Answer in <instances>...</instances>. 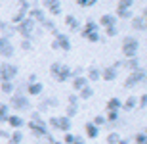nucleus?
Here are the masks:
<instances>
[{
	"label": "nucleus",
	"mask_w": 147,
	"mask_h": 144,
	"mask_svg": "<svg viewBox=\"0 0 147 144\" xmlns=\"http://www.w3.org/2000/svg\"><path fill=\"white\" fill-rule=\"evenodd\" d=\"M76 96H78V100H90V98L94 96V89L88 85V87H84V89H82Z\"/></svg>",
	"instance_id": "obj_26"
},
{
	"label": "nucleus",
	"mask_w": 147,
	"mask_h": 144,
	"mask_svg": "<svg viewBox=\"0 0 147 144\" xmlns=\"http://www.w3.org/2000/svg\"><path fill=\"white\" fill-rule=\"evenodd\" d=\"M122 139L119 134V131H111L109 134H107V144H119V140Z\"/></svg>",
	"instance_id": "obj_32"
},
{
	"label": "nucleus",
	"mask_w": 147,
	"mask_h": 144,
	"mask_svg": "<svg viewBox=\"0 0 147 144\" xmlns=\"http://www.w3.org/2000/svg\"><path fill=\"white\" fill-rule=\"evenodd\" d=\"M122 67H128L130 71H138V69H142V66H140V60L136 58H128L126 61H122Z\"/></svg>",
	"instance_id": "obj_23"
},
{
	"label": "nucleus",
	"mask_w": 147,
	"mask_h": 144,
	"mask_svg": "<svg viewBox=\"0 0 147 144\" xmlns=\"http://www.w3.org/2000/svg\"><path fill=\"white\" fill-rule=\"evenodd\" d=\"M84 87H88V79H86V75H80V77H73V90L80 92Z\"/></svg>",
	"instance_id": "obj_16"
},
{
	"label": "nucleus",
	"mask_w": 147,
	"mask_h": 144,
	"mask_svg": "<svg viewBox=\"0 0 147 144\" xmlns=\"http://www.w3.org/2000/svg\"><path fill=\"white\" fill-rule=\"evenodd\" d=\"M86 79H88V81H99V79H101V69L96 67V66H90V67H88Z\"/></svg>",
	"instance_id": "obj_22"
},
{
	"label": "nucleus",
	"mask_w": 147,
	"mask_h": 144,
	"mask_svg": "<svg viewBox=\"0 0 147 144\" xmlns=\"http://www.w3.org/2000/svg\"><path fill=\"white\" fill-rule=\"evenodd\" d=\"M8 123H10V127L16 129V131H19L21 127H25V119H23L21 115H10L8 117Z\"/></svg>",
	"instance_id": "obj_17"
},
{
	"label": "nucleus",
	"mask_w": 147,
	"mask_h": 144,
	"mask_svg": "<svg viewBox=\"0 0 147 144\" xmlns=\"http://www.w3.org/2000/svg\"><path fill=\"white\" fill-rule=\"evenodd\" d=\"M82 73H84V67H75L73 69V77H80Z\"/></svg>",
	"instance_id": "obj_50"
},
{
	"label": "nucleus",
	"mask_w": 147,
	"mask_h": 144,
	"mask_svg": "<svg viewBox=\"0 0 147 144\" xmlns=\"http://www.w3.org/2000/svg\"><path fill=\"white\" fill-rule=\"evenodd\" d=\"M119 144H130V140H128V139H120Z\"/></svg>",
	"instance_id": "obj_56"
},
{
	"label": "nucleus",
	"mask_w": 147,
	"mask_h": 144,
	"mask_svg": "<svg viewBox=\"0 0 147 144\" xmlns=\"http://www.w3.org/2000/svg\"><path fill=\"white\" fill-rule=\"evenodd\" d=\"M25 90H27V96H40L44 90V85L40 83V81H36V83H27V87H25Z\"/></svg>",
	"instance_id": "obj_12"
},
{
	"label": "nucleus",
	"mask_w": 147,
	"mask_h": 144,
	"mask_svg": "<svg viewBox=\"0 0 147 144\" xmlns=\"http://www.w3.org/2000/svg\"><path fill=\"white\" fill-rule=\"evenodd\" d=\"M122 108L124 110H134V108H138V98L136 96H130V98H126V102H122Z\"/></svg>",
	"instance_id": "obj_28"
},
{
	"label": "nucleus",
	"mask_w": 147,
	"mask_h": 144,
	"mask_svg": "<svg viewBox=\"0 0 147 144\" xmlns=\"http://www.w3.org/2000/svg\"><path fill=\"white\" fill-rule=\"evenodd\" d=\"M67 102H69V106H78V96L76 94H69V98H67Z\"/></svg>",
	"instance_id": "obj_45"
},
{
	"label": "nucleus",
	"mask_w": 147,
	"mask_h": 144,
	"mask_svg": "<svg viewBox=\"0 0 147 144\" xmlns=\"http://www.w3.org/2000/svg\"><path fill=\"white\" fill-rule=\"evenodd\" d=\"M84 131H86L88 139H98V136H99V127H96L92 121H88L86 125H84Z\"/></svg>",
	"instance_id": "obj_21"
},
{
	"label": "nucleus",
	"mask_w": 147,
	"mask_h": 144,
	"mask_svg": "<svg viewBox=\"0 0 147 144\" xmlns=\"http://www.w3.org/2000/svg\"><path fill=\"white\" fill-rule=\"evenodd\" d=\"M42 104L46 106V108H55V106H59V100L55 98V96H50V98H46V100H42Z\"/></svg>",
	"instance_id": "obj_33"
},
{
	"label": "nucleus",
	"mask_w": 147,
	"mask_h": 144,
	"mask_svg": "<svg viewBox=\"0 0 147 144\" xmlns=\"http://www.w3.org/2000/svg\"><path fill=\"white\" fill-rule=\"evenodd\" d=\"M65 25L71 29V31H78V29H80V21H78V17L73 16V14H67V16H65Z\"/></svg>",
	"instance_id": "obj_15"
},
{
	"label": "nucleus",
	"mask_w": 147,
	"mask_h": 144,
	"mask_svg": "<svg viewBox=\"0 0 147 144\" xmlns=\"http://www.w3.org/2000/svg\"><path fill=\"white\" fill-rule=\"evenodd\" d=\"M92 123L96 125V127H101V125H105V123H107V119H105V115H96Z\"/></svg>",
	"instance_id": "obj_42"
},
{
	"label": "nucleus",
	"mask_w": 147,
	"mask_h": 144,
	"mask_svg": "<svg viewBox=\"0 0 147 144\" xmlns=\"http://www.w3.org/2000/svg\"><path fill=\"white\" fill-rule=\"evenodd\" d=\"M10 106L17 111H25V110L31 108V100L27 98L25 92H13L11 98H10Z\"/></svg>",
	"instance_id": "obj_5"
},
{
	"label": "nucleus",
	"mask_w": 147,
	"mask_h": 144,
	"mask_svg": "<svg viewBox=\"0 0 147 144\" xmlns=\"http://www.w3.org/2000/svg\"><path fill=\"white\" fill-rule=\"evenodd\" d=\"M86 40H88V42H99V40H101V33H99V31H96V33L86 35Z\"/></svg>",
	"instance_id": "obj_37"
},
{
	"label": "nucleus",
	"mask_w": 147,
	"mask_h": 144,
	"mask_svg": "<svg viewBox=\"0 0 147 144\" xmlns=\"http://www.w3.org/2000/svg\"><path fill=\"white\" fill-rule=\"evenodd\" d=\"M122 110V100L113 96V98L107 100V111H120Z\"/></svg>",
	"instance_id": "obj_20"
},
{
	"label": "nucleus",
	"mask_w": 147,
	"mask_h": 144,
	"mask_svg": "<svg viewBox=\"0 0 147 144\" xmlns=\"http://www.w3.org/2000/svg\"><path fill=\"white\" fill-rule=\"evenodd\" d=\"M21 48L23 50H31V48H33V40H31V39H23L21 40Z\"/></svg>",
	"instance_id": "obj_44"
},
{
	"label": "nucleus",
	"mask_w": 147,
	"mask_h": 144,
	"mask_svg": "<svg viewBox=\"0 0 147 144\" xmlns=\"http://www.w3.org/2000/svg\"><path fill=\"white\" fill-rule=\"evenodd\" d=\"M134 8V0H119L117 2V10H132Z\"/></svg>",
	"instance_id": "obj_30"
},
{
	"label": "nucleus",
	"mask_w": 147,
	"mask_h": 144,
	"mask_svg": "<svg viewBox=\"0 0 147 144\" xmlns=\"http://www.w3.org/2000/svg\"><path fill=\"white\" fill-rule=\"evenodd\" d=\"M52 48H54V50H63V52H69V50H71V39H69V35L57 33V35H55V39L52 40Z\"/></svg>",
	"instance_id": "obj_8"
},
{
	"label": "nucleus",
	"mask_w": 147,
	"mask_h": 144,
	"mask_svg": "<svg viewBox=\"0 0 147 144\" xmlns=\"http://www.w3.org/2000/svg\"><path fill=\"white\" fill-rule=\"evenodd\" d=\"M96 31H99V25H98V21H94V19H88V21L84 23V27H82L80 35H82V39H86V35H90V33H96Z\"/></svg>",
	"instance_id": "obj_13"
},
{
	"label": "nucleus",
	"mask_w": 147,
	"mask_h": 144,
	"mask_svg": "<svg viewBox=\"0 0 147 144\" xmlns=\"http://www.w3.org/2000/svg\"><path fill=\"white\" fill-rule=\"evenodd\" d=\"M8 27H10V23H8V21H4V19H0V33L4 35L6 31H8Z\"/></svg>",
	"instance_id": "obj_48"
},
{
	"label": "nucleus",
	"mask_w": 147,
	"mask_h": 144,
	"mask_svg": "<svg viewBox=\"0 0 147 144\" xmlns=\"http://www.w3.org/2000/svg\"><path fill=\"white\" fill-rule=\"evenodd\" d=\"M13 52H16V48H13V44L10 42V44H8V46H6L4 50H2V52H0V56L8 60V58H11V56H13Z\"/></svg>",
	"instance_id": "obj_34"
},
{
	"label": "nucleus",
	"mask_w": 147,
	"mask_h": 144,
	"mask_svg": "<svg viewBox=\"0 0 147 144\" xmlns=\"http://www.w3.org/2000/svg\"><path fill=\"white\" fill-rule=\"evenodd\" d=\"M140 83H147V71L145 69H138V71H132L124 81V89H134Z\"/></svg>",
	"instance_id": "obj_7"
},
{
	"label": "nucleus",
	"mask_w": 147,
	"mask_h": 144,
	"mask_svg": "<svg viewBox=\"0 0 147 144\" xmlns=\"http://www.w3.org/2000/svg\"><path fill=\"white\" fill-rule=\"evenodd\" d=\"M76 140V134H73V133H65V136H63V140L61 142L63 144H73Z\"/></svg>",
	"instance_id": "obj_41"
},
{
	"label": "nucleus",
	"mask_w": 147,
	"mask_h": 144,
	"mask_svg": "<svg viewBox=\"0 0 147 144\" xmlns=\"http://www.w3.org/2000/svg\"><path fill=\"white\" fill-rule=\"evenodd\" d=\"M19 73V67L16 63H10V61H2L0 63V83H13V79L17 77Z\"/></svg>",
	"instance_id": "obj_3"
},
{
	"label": "nucleus",
	"mask_w": 147,
	"mask_h": 144,
	"mask_svg": "<svg viewBox=\"0 0 147 144\" xmlns=\"http://www.w3.org/2000/svg\"><path fill=\"white\" fill-rule=\"evenodd\" d=\"M44 142H46V144H52V142H55V136H54V133H48V134H46V136H44Z\"/></svg>",
	"instance_id": "obj_49"
},
{
	"label": "nucleus",
	"mask_w": 147,
	"mask_h": 144,
	"mask_svg": "<svg viewBox=\"0 0 147 144\" xmlns=\"http://www.w3.org/2000/svg\"><path fill=\"white\" fill-rule=\"evenodd\" d=\"M11 115L10 106L8 104H0V123H8V117Z\"/></svg>",
	"instance_id": "obj_25"
},
{
	"label": "nucleus",
	"mask_w": 147,
	"mask_h": 144,
	"mask_svg": "<svg viewBox=\"0 0 147 144\" xmlns=\"http://www.w3.org/2000/svg\"><path fill=\"white\" fill-rule=\"evenodd\" d=\"M16 29H17V33L21 35L23 39H31V40H33L34 31H36V23H34L31 17H25L19 25H16Z\"/></svg>",
	"instance_id": "obj_6"
},
{
	"label": "nucleus",
	"mask_w": 147,
	"mask_h": 144,
	"mask_svg": "<svg viewBox=\"0 0 147 144\" xmlns=\"http://www.w3.org/2000/svg\"><path fill=\"white\" fill-rule=\"evenodd\" d=\"M142 17H143V21H145V27H147V8H143V14H142Z\"/></svg>",
	"instance_id": "obj_54"
},
{
	"label": "nucleus",
	"mask_w": 147,
	"mask_h": 144,
	"mask_svg": "<svg viewBox=\"0 0 147 144\" xmlns=\"http://www.w3.org/2000/svg\"><path fill=\"white\" fill-rule=\"evenodd\" d=\"M46 8H48V12L52 16H59L61 14V2L59 0H48L46 2Z\"/></svg>",
	"instance_id": "obj_19"
},
{
	"label": "nucleus",
	"mask_w": 147,
	"mask_h": 144,
	"mask_svg": "<svg viewBox=\"0 0 147 144\" xmlns=\"http://www.w3.org/2000/svg\"><path fill=\"white\" fill-rule=\"evenodd\" d=\"M10 42H11V40H8L6 37H2V35H0V52H2V50H4L6 46L10 44Z\"/></svg>",
	"instance_id": "obj_47"
},
{
	"label": "nucleus",
	"mask_w": 147,
	"mask_h": 144,
	"mask_svg": "<svg viewBox=\"0 0 147 144\" xmlns=\"http://www.w3.org/2000/svg\"><path fill=\"white\" fill-rule=\"evenodd\" d=\"M27 17H31V19L38 25V23H42L44 19H46V12H44L42 8H31L29 14H27Z\"/></svg>",
	"instance_id": "obj_11"
},
{
	"label": "nucleus",
	"mask_w": 147,
	"mask_h": 144,
	"mask_svg": "<svg viewBox=\"0 0 147 144\" xmlns=\"http://www.w3.org/2000/svg\"><path fill=\"white\" fill-rule=\"evenodd\" d=\"M25 83H29V85H31V83H36V75H34V73H31V75L27 77V81H25Z\"/></svg>",
	"instance_id": "obj_52"
},
{
	"label": "nucleus",
	"mask_w": 147,
	"mask_h": 144,
	"mask_svg": "<svg viewBox=\"0 0 147 144\" xmlns=\"http://www.w3.org/2000/svg\"><path fill=\"white\" fill-rule=\"evenodd\" d=\"M55 81L57 83H67L69 79H73V67L65 66V63H61V69L57 71V75H55Z\"/></svg>",
	"instance_id": "obj_9"
},
{
	"label": "nucleus",
	"mask_w": 147,
	"mask_h": 144,
	"mask_svg": "<svg viewBox=\"0 0 147 144\" xmlns=\"http://www.w3.org/2000/svg\"><path fill=\"white\" fill-rule=\"evenodd\" d=\"M78 113V106H67V111H65V117L73 119V117Z\"/></svg>",
	"instance_id": "obj_36"
},
{
	"label": "nucleus",
	"mask_w": 147,
	"mask_h": 144,
	"mask_svg": "<svg viewBox=\"0 0 147 144\" xmlns=\"http://www.w3.org/2000/svg\"><path fill=\"white\" fill-rule=\"evenodd\" d=\"M138 106H140V108H147V92L138 98Z\"/></svg>",
	"instance_id": "obj_46"
},
{
	"label": "nucleus",
	"mask_w": 147,
	"mask_h": 144,
	"mask_svg": "<svg viewBox=\"0 0 147 144\" xmlns=\"http://www.w3.org/2000/svg\"><path fill=\"white\" fill-rule=\"evenodd\" d=\"M73 144H86V142H84V139H82V136H76V140Z\"/></svg>",
	"instance_id": "obj_53"
},
{
	"label": "nucleus",
	"mask_w": 147,
	"mask_h": 144,
	"mask_svg": "<svg viewBox=\"0 0 147 144\" xmlns=\"http://www.w3.org/2000/svg\"><path fill=\"white\" fill-rule=\"evenodd\" d=\"M98 25H101L103 29H107V27H119V19H117L115 14H103V16L99 17Z\"/></svg>",
	"instance_id": "obj_10"
},
{
	"label": "nucleus",
	"mask_w": 147,
	"mask_h": 144,
	"mask_svg": "<svg viewBox=\"0 0 147 144\" xmlns=\"http://www.w3.org/2000/svg\"><path fill=\"white\" fill-rule=\"evenodd\" d=\"M119 111H107V115H105V119H107V123H117V121H119Z\"/></svg>",
	"instance_id": "obj_38"
},
{
	"label": "nucleus",
	"mask_w": 147,
	"mask_h": 144,
	"mask_svg": "<svg viewBox=\"0 0 147 144\" xmlns=\"http://www.w3.org/2000/svg\"><path fill=\"white\" fill-rule=\"evenodd\" d=\"M103 31H105V37H109V39H113V37L119 35V27H107Z\"/></svg>",
	"instance_id": "obj_39"
},
{
	"label": "nucleus",
	"mask_w": 147,
	"mask_h": 144,
	"mask_svg": "<svg viewBox=\"0 0 147 144\" xmlns=\"http://www.w3.org/2000/svg\"><path fill=\"white\" fill-rule=\"evenodd\" d=\"M119 77V71H117V69H113V67H103V69H101V79H103V81H115V79Z\"/></svg>",
	"instance_id": "obj_14"
},
{
	"label": "nucleus",
	"mask_w": 147,
	"mask_h": 144,
	"mask_svg": "<svg viewBox=\"0 0 147 144\" xmlns=\"http://www.w3.org/2000/svg\"><path fill=\"white\" fill-rule=\"evenodd\" d=\"M117 19H132L134 17V14H132V10H117Z\"/></svg>",
	"instance_id": "obj_31"
},
{
	"label": "nucleus",
	"mask_w": 147,
	"mask_h": 144,
	"mask_svg": "<svg viewBox=\"0 0 147 144\" xmlns=\"http://www.w3.org/2000/svg\"><path fill=\"white\" fill-rule=\"evenodd\" d=\"M59 69H61V61H54V63L50 66V73H52V77H55Z\"/></svg>",
	"instance_id": "obj_40"
},
{
	"label": "nucleus",
	"mask_w": 147,
	"mask_h": 144,
	"mask_svg": "<svg viewBox=\"0 0 147 144\" xmlns=\"http://www.w3.org/2000/svg\"><path fill=\"white\" fill-rule=\"evenodd\" d=\"M46 123H48L50 129H54V131H61V133H71V127H73L71 119L65 117V115H52Z\"/></svg>",
	"instance_id": "obj_2"
},
{
	"label": "nucleus",
	"mask_w": 147,
	"mask_h": 144,
	"mask_svg": "<svg viewBox=\"0 0 147 144\" xmlns=\"http://www.w3.org/2000/svg\"><path fill=\"white\" fill-rule=\"evenodd\" d=\"M138 50H140V40L136 37H124L122 39V54L128 58H136Z\"/></svg>",
	"instance_id": "obj_4"
},
{
	"label": "nucleus",
	"mask_w": 147,
	"mask_h": 144,
	"mask_svg": "<svg viewBox=\"0 0 147 144\" xmlns=\"http://www.w3.org/2000/svg\"><path fill=\"white\" fill-rule=\"evenodd\" d=\"M40 25H42V29H44V31H52L54 35H57V33H59V31L55 29V23H54V19H48V17H46V19H44V21L40 23Z\"/></svg>",
	"instance_id": "obj_27"
},
{
	"label": "nucleus",
	"mask_w": 147,
	"mask_h": 144,
	"mask_svg": "<svg viewBox=\"0 0 147 144\" xmlns=\"http://www.w3.org/2000/svg\"><path fill=\"white\" fill-rule=\"evenodd\" d=\"M11 131H6V129H0V139H10Z\"/></svg>",
	"instance_id": "obj_51"
},
{
	"label": "nucleus",
	"mask_w": 147,
	"mask_h": 144,
	"mask_svg": "<svg viewBox=\"0 0 147 144\" xmlns=\"http://www.w3.org/2000/svg\"><path fill=\"white\" fill-rule=\"evenodd\" d=\"M38 110H40V111H46V110H48V108H46V106H44L42 102H40V104H38Z\"/></svg>",
	"instance_id": "obj_55"
},
{
	"label": "nucleus",
	"mask_w": 147,
	"mask_h": 144,
	"mask_svg": "<svg viewBox=\"0 0 147 144\" xmlns=\"http://www.w3.org/2000/svg\"><path fill=\"white\" fill-rule=\"evenodd\" d=\"M27 129L34 136H38V139H44L48 133H52L50 127H48V123H46V119H44L38 111H33V113H31V119L27 121Z\"/></svg>",
	"instance_id": "obj_1"
},
{
	"label": "nucleus",
	"mask_w": 147,
	"mask_h": 144,
	"mask_svg": "<svg viewBox=\"0 0 147 144\" xmlns=\"http://www.w3.org/2000/svg\"><path fill=\"white\" fill-rule=\"evenodd\" d=\"M78 6L80 8H92V6H96V0H78Z\"/></svg>",
	"instance_id": "obj_43"
},
{
	"label": "nucleus",
	"mask_w": 147,
	"mask_h": 144,
	"mask_svg": "<svg viewBox=\"0 0 147 144\" xmlns=\"http://www.w3.org/2000/svg\"><path fill=\"white\" fill-rule=\"evenodd\" d=\"M23 133L21 131H11L10 134V139H8V144H23Z\"/></svg>",
	"instance_id": "obj_24"
},
{
	"label": "nucleus",
	"mask_w": 147,
	"mask_h": 144,
	"mask_svg": "<svg viewBox=\"0 0 147 144\" xmlns=\"http://www.w3.org/2000/svg\"><path fill=\"white\" fill-rule=\"evenodd\" d=\"M130 27L134 29V31H145V21H143V17L142 16H134L130 19Z\"/></svg>",
	"instance_id": "obj_18"
},
{
	"label": "nucleus",
	"mask_w": 147,
	"mask_h": 144,
	"mask_svg": "<svg viewBox=\"0 0 147 144\" xmlns=\"http://www.w3.org/2000/svg\"><path fill=\"white\" fill-rule=\"evenodd\" d=\"M0 90H2V92H4V94H13V92H16V85L13 83H0Z\"/></svg>",
	"instance_id": "obj_29"
},
{
	"label": "nucleus",
	"mask_w": 147,
	"mask_h": 144,
	"mask_svg": "<svg viewBox=\"0 0 147 144\" xmlns=\"http://www.w3.org/2000/svg\"><path fill=\"white\" fill-rule=\"evenodd\" d=\"M52 144H63V142H61V140H55V142H52Z\"/></svg>",
	"instance_id": "obj_57"
},
{
	"label": "nucleus",
	"mask_w": 147,
	"mask_h": 144,
	"mask_svg": "<svg viewBox=\"0 0 147 144\" xmlns=\"http://www.w3.org/2000/svg\"><path fill=\"white\" fill-rule=\"evenodd\" d=\"M134 142L136 144H147V133H143V131L136 133L134 134Z\"/></svg>",
	"instance_id": "obj_35"
}]
</instances>
